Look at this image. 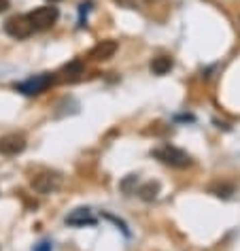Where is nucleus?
Instances as JSON below:
<instances>
[{"label":"nucleus","instance_id":"obj_4","mask_svg":"<svg viewBox=\"0 0 240 251\" xmlns=\"http://www.w3.org/2000/svg\"><path fill=\"white\" fill-rule=\"evenodd\" d=\"M4 32L20 41V39H28V36L34 32V28L28 20V15H15L4 22Z\"/></svg>","mask_w":240,"mask_h":251},{"label":"nucleus","instance_id":"obj_1","mask_svg":"<svg viewBox=\"0 0 240 251\" xmlns=\"http://www.w3.org/2000/svg\"><path fill=\"white\" fill-rule=\"evenodd\" d=\"M151 155H155L160 162H164L166 166H172V168H187L193 164L192 155L185 153L183 149H176V147H160L155 151H151Z\"/></svg>","mask_w":240,"mask_h":251},{"label":"nucleus","instance_id":"obj_8","mask_svg":"<svg viewBox=\"0 0 240 251\" xmlns=\"http://www.w3.org/2000/svg\"><path fill=\"white\" fill-rule=\"evenodd\" d=\"M66 224L68 226H94L96 224V217L90 213V209H77L66 217Z\"/></svg>","mask_w":240,"mask_h":251},{"label":"nucleus","instance_id":"obj_6","mask_svg":"<svg viewBox=\"0 0 240 251\" xmlns=\"http://www.w3.org/2000/svg\"><path fill=\"white\" fill-rule=\"evenodd\" d=\"M60 187V175L55 173H41L32 179V190L36 194H51Z\"/></svg>","mask_w":240,"mask_h":251},{"label":"nucleus","instance_id":"obj_14","mask_svg":"<svg viewBox=\"0 0 240 251\" xmlns=\"http://www.w3.org/2000/svg\"><path fill=\"white\" fill-rule=\"evenodd\" d=\"M9 7H11V2H9V0H0V13H4V11H9Z\"/></svg>","mask_w":240,"mask_h":251},{"label":"nucleus","instance_id":"obj_12","mask_svg":"<svg viewBox=\"0 0 240 251\" xmlns=\"http://www.w3.org/2000/svg\"><path fill=\"white\" fill-rule=\"evenodd\" d=\"M208 192L211 194H215V196H219V198H230L232 194H234V185H230V183H213L211 187H208Z\"/></svg>","mask_w":240,"mask_h":251},{"label":"nucleus","instance_id":"obj_15","mask_svg":"<svg viewBox=\"0 0 240 251\" xmlns=\"http://www.w3.org/2000/svg\"><path fill=\"white\" fill-rule=\"evenodd\" d=\"M49 2H51V4H53V2H60V0H49Z\"/></svg>","mask_w":240,"mask_h":251},{"label":"nucleus","instance_id":"obj_11","mask_svg":"<svg viewBox=\"0 0 240 251\" xmlns=\"http://www.w3.org/2000/svg\"><path fill=\"white\" fill-rule=\"evenodd\" d=\"M83 71H85V68H83V62H71V64H68V66H64V71H62V73H64V79H68V81H77L79 77H81V75H83Z\"/></svg>","mask_w":240,"mask_h":251},{"label":"nucleus","instance_id":"obj_10","mask_svg":"<svg viewBox=\"0 0 240 251\" xmlns=\"http://www.w3.org/2000/svg\"><path fill=\"white\" fill-rule=\"evenodd\" d=\"M157 194H160V183H157V181H147L144 185L138 187V196H141L144 202H151V200H155Z\"/></svg>","mask_w":240,"mask_h":251},{"label":"nucleus","instance_id":"obj_5","mask_svg":"<svg viewBox=\"0 0 240 251\" xmlns=\"http://www.w3.org/2000/svg\"><path fill=\"white\" fill-rule=\"evenodd\" d=\"M24 149H26V139H24V134H4L0 136V153L2 155H17L22 153Z\"/></svg>","mask_w":240,"mask_h":251},{"label":"nucleus","instance_id":"obj_13","mask_svg":"<svg viewBox=\"0 0 240 251\" xmlns=\"http://www.w3.org/2000/svg\"><path fill=\"white\" fill-rule=\"evenodd\" d=\"M32 251H51V243H47V241H43L39 245H34V249Z\"/></svg>","mask_w":240,"mask_h":251},{"label":"nucleus","instance_id":"obj_9","mask_svg":"<svg viewBox=\"0 0 240 251\" xmlns=\"http://www.w3.org/2000/svg\"><path fill=\"white\" fill-rule=\"evenodd\" d=\"M174 62L172 58H168V55H160V58H153V62H151V73L153 75H166L172 71Z\"/></svg>","mask_w":240,"mask_h":251},{"label":"nucleus","instance_id":"obj_7","mask_svg":"<svg viewBox=\"0 0 240 251\" xmlns=\"http://www.w3.org/2000/svg\"><path fill=\"white\" fill-rule=\"evenodd\" d=\"M117 51V43L115 41H100L98 45H94L92 47V51H90V58L92 60H109L113 58Z\"/></svg>","mask_w":240,"mask_h":251},{"label":"nucleus","instance_id":"obj_2","mask_svg":"<svg viewBox=\"0 0 240 251\" xmlns=\"http://www.w3.org/2000/svg\"><path fill=\"white\" fill-rule=\"evenodd\" d=\"M55 83V75L53 73H43V75H36V77H30L26 81L15 85L17 92L26 94V96H34V94H41L45 92L47 87H51Z\"/></svg>","mask_w":240,"mask_h":251},{"label":"nucleus","instance_id":"obj_3","mask_svg":"<svg viewBox=\"0 0 240 251\" xmlns=\"http://www.w3.org/2000/svg\"><path fill=\"white\" fill-rule=\"evenodd\" d=\"M60 17V11L58 7H53V4H47V7H39L34 11H30L28 13V20L32 24L34 30H47L51 28L55 22H58Z\"/></svg>","mask_w":240,"mask_h":251}]
</instances>
